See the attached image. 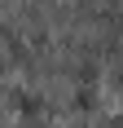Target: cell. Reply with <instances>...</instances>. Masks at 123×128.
I'll list each match as a JSON object with an SVG mask.
<instances>
[{
	"label": "cell",
	"instance_id": "1",
	"mask_svg": "<svg viewBox=\"0 0 123 128\" xmlns=\"http://www.w3.org/2000/svg\"><path fill=\"white\" fill-rule=\"evenodd\" d=\"M18 110H22V115H40V110H44V102H40L35 93H18Z\"/></svg>",
	"mask_w": 123,
	"mask_h": 128
}]
</instances>
